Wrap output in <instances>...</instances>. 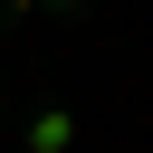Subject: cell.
Masks as SVG:
<instances>
[{
    "instance_id": "7a4b0ae2",
    "label": "cell",
    "mask_w": 153,
    "mask_h": 153,
    "mask_svg": "<svg viewBox=\"0 0 153 153\" xmlns=\"http://www.w3.org/2000/svg\"><path fill=\"white\" fill-rule=\"evenodd\" d=\"M10 10H57V0H10Z\"/></svg>"
},
{
    "instance_id": "6da1fadb",
    "label": "cell",
    "mask_w": 153,
    "mask_h": 153,
    "mask_svg": "<svg viewBox=\"0 0 153 153\" xmlns=\"http://www.w3.org/2000/svg\"><path fill=\"white\" fill-rule=\"evenodd\" d=\"M67 143H76V115H67V105L29 115V153H67Z\"/></svg>"
}]
</instances>
